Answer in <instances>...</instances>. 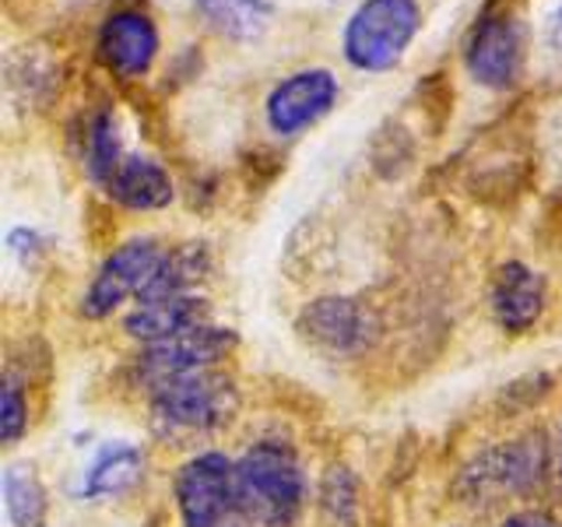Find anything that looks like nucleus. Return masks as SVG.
Returning a JSON list of instances; mask_svg holds the SVG:
<instances>
[{
	"label": "nucleus",
	"instance_id": "3",
	"mask_svg": "<svg viewBox=\"0 0 562 527\" xmlns=\"http://www.w3.org/2000/svg\"><path fill=\"white\" fill-rule=\"evenodd\" d=\"M418 29L422 8L415 0H362L351 11L341 35L345 60L356 70H369V75L394 70L404 60Z\"/></svg>",
	"mask_w": 562,
	"mask_h": 527
},
{
	"label": "nucleus",
	"instance_id": "9",
	"mask_svg": "<svg viewBox=\"0 0 562 527\" xmlns=\"http://www.w3.org/2000/svg\"><path fill=\"white\" fill-rule=\"evenodd\" d=\"M334 102H338V78L327 67H306L271 88L263 102V120L271 134L295 137L321 123L334 110Z\"/></svg>",
	"mask_w": 562,
	"mask_h": 527
},
{
	"label": "nucleus",
	"instance_id": "11",
	"mask_svg": "<svg viewBox=\"0 0 562 527\" xmlns=\"http://www.w3.org/2000/svg\"><path fill=\"white\" fill-rule=\"evenodd\" d=\"M299 330H303L313 345H321L327 351H356L373 338L376 321L359 299L324 295V299H313L303 310Z\"/></svg>",
	"mask_w": 562,
	"mask_h": 527
},
{
	"label": "nucleus",
	"instance_id": "14",
	"mask_svg": "<svg viewBox=\"0 0 562 527\" xmlns=\"http://www.w3.org/2000/svg\"><path fill=\"white\" fill-rule=\"evenodd\" d=\"M145 479V450L131 439H113V444L99 447L92 464L81 471L78 492L85 500H116Z\"/></svg>",
	"mask_w": 562,
	"mask_h": 527
},
{
	"label": "nucleus",
	"instance_id": "22",
	"mask_svg": "<svg viewBox=\"0 0 562 527\" xmlns=\"http://www.w3.org/2000/svg\"><path fill=\"white\" fill-rule=\"evenodd\" d=\"M11 250L14 254H40L43 250V236L40 233H32V228H14V233H11Z\"/></svg>",
	"mask_w": 562,
	"mask_h": 527
},
{
	"label": "nucleus",
	"instance_id": "17",
	"mask_svg": "<svg viewBox=\"0 0 562 527\" xmlns=\"http://www.w3.org/2000/svg\"><path fill=\"white\" fill-rule=\"evenodd\" d=\"M46 485L32 464L4 468V509L11 527H43L46 517Z\"/></svg>",
	"mask_w": 562,
	"mask_h": 527
},
{
	"label": "nucleus",
	"instance_id": "1",
	"mask_svg": "<svg viewBox=\"0 0 562 527\" xmlns=\"http://www.w3.org/2000/svg\"><path fill=\"white\" fill-rule=\"evenodd\" d=\"M236 500L250 527H292L306 506V471L281 439H260L236 457Z\"/></svg>",
	"mask_w": 562,
	"mask_h": 527
},
{
	"label": "nucleus",
	"instance_id": "20",
	"mask_svg": "<svg viewBox=\"0 0 562 527\" xmlns=\"http://www.w3.org/2000/svg\"><path fill=\"white\" fill-rule=\"evenodd\" d=\"M25 429H29V401L22 391V380L4 377V391H0V439L4 444H18Z\"/></svg>",
	"mask_w": 562,
	"mask_h": 527
},
{
	"label": "nucleus",
	"instance_id": "12",
	"mask_svg": "<svg viewBox=\"0 0 562 527\" xmlns=\"http://www.w3.org/2000/svg\"><path fill=\"white\" fill-rule=\"evenodd\" d=\"M211 321V306L201 292H176V295H145L123 321V330L140 345L166 341L172 334H183L198 324Z\"/></svg>",
	"mask_w": 562,
	"mask_h": 527
},
{
	"label": "nucleus",
	"instance_id": "16",
	"mask_svg": "<svg viewBox=\"0 0 562 527\" xmlns=\"http://www.w3.org/2000/svg\"><path fill=\"white\" fill-rule=\"evenodd\" d=\"M193 8L228 43H257L274 18L271 0H193Z\"/></svg>",
	"mask_w": 562,
	"mask_h": 527
},
{
	"label": "nucleus",
	"instance_id": "21",
	"mask_svg": "<svg viewBox=\"0 0 562 527\" xmlns=\"http://www.w3.org/2000/svg\"><path fill=\"white\" fill-rule=\"evenodd\" d=\"M499 527H559V520L552 514H544V509H517Z\"/></svg>",
	"mask_w": 562,
	"mask_h": 527
},
{
	"label": "nucleus",
	"instance_id": "7",
	"mask_svg": "<svg viewBox=\"0 0 562 527\" xmlns=\"http://www.w3.org/2000/svg\"><path fill=\"white\" fill-rule=\"evenodd\" d=\"M236 330L233 327H218V324H198L183 334H172L166 341L155 345H140L134 373L137 380L155 391L158 383L187 377V373H201V369H215L222 366L225 356H233L236 348Z\"/></svg>",
	"mask_w": 562,
	"mask_h": 527
},
{
	"label": "nucleus",
	"instance_id": "19",
	"mask_svg": "<svg viewBox=\"0 0 562 527\" xmlns=\"http://www.w3.org/2000/svg\"><path fill=\"white\" fill-rule=\"evenodd\" d=\"M321 506L330 514V520L351 524L359 506V482L348 468H327L324 485H321Z\"/></svg>",
	"mask_w": 562,
	"mask_h": 527
},
{
	"label": "nucleus",
	"instance_id": "6",
	"mask_svg": "<svg viewBox=\"0 0 562 527\" xmlns=\"http://www.w3.org/2000/svg\"><path fill=\"white\" fill-rule=\"evenodd\" d=\"M169 246H162L155 236H134L120 243L116 250L99 264L92 285L85 289L81 313L88 321H102V316L116 313L127 299H140L162 268Z\"/></svg>",
	"mask_w": 562,
	"mask_h": 527
},
{
	"label": "nucleus",
	"instance_id": "8",
	"mask_svg": "<svg viewBox=\"0 0 562 527\" xmlns=\"http://www.w3.org/2000/svg\"><path fill=\"white\" fill-rule=\"evenodd\" d=\"M464 67L492 92H506L517 85L524 70V29L514 11L488 4L479 14L464 40Z\"/></svg>",
	"mask_w": 562,
	"mask_h": 527
},
{
	"label": "nucleus",
	"instance_id": "24",
	"mask_svg": "<svg viewBox=\"0 0 562 527\" xmlns=\"http://www.w3.org/2000/svg\"><path fill=\"white\" fill-rule=\"evenodd\" d=\"M559 474H562V468H559Z\"/></svg>",
	"mask_w": 562,
	"mask_h": 527
},
{
	"label": "nucleus",
	"instance_id": "18",
	"mask_svg": "<svg viewBox=\"0 0 562 527\" xmlns=\"http://www.w3.org/2000/svg\"><path fill=\"white\" fill-rule=\"evenodd\" d=\"M123 158L127 155H123V145H120V123L113 110H99L88 120V131H85V169L95 183L105 187Z\"/></svg>",
	"mask_w": 562,
	"mask_h": 527
},
{
	"label": "nucleus",
	"instance_id": "15",
	"mask_svg": "<svg viewBox=\"0 0 562 527\" xmlns=\"http://www.w3.org/2000/svg\"><path fill=\"white\" fill-rule=\"evenodd\" d=\"M105 193L127 211H158L172 201V176L155 162V158L127 155L120 169L110 176Z\"/></svg>",
	"mask_w": 562,
	"mask_h": 527
},
{
	"label": "nucleus",
	"instance_id": "13",
	"mask_svg": "<svg viewBox=\"0 0 562 527\" xmlns=\"http://www.w3.org/2000/svg\"><path fill=\"white\" fill-rule=\"evenodd\" d=\"M488 306L496 324L509 334L531 330L544 313V278L520 260H506L492 278Z\"/></svg>",
	"mask_w": 562,
	"mask_h": 527
},
{
	"label": "nucleus",
	"instance_id": "23",
	"mask_svg": "<svg viewBox=\"0 0 562 527\" xmlns=\"http://www.w3.org/2000/svg\"><path fill=\"white\" fill-rule=\"evenodd\" d=\"M552 35H555V46L562 49V4H559V11H555V32H552Z\"/></svg>",
	"mask_w": 562,
	"mask_h": 527
},
{
	"label": "nucleus",
	"instance_id": "4",
	"mask_svg": "<svg viewBox=\"0 0 562 527\" xmlns=\"http://www.w3.org/2000/svg\"><path fill=\"white\" fill-rule=\"evenodd\" d=\"M549 471V444L541 433H524L509 444L482 450L461 471V496L468 503H496L503 496H524L541 485Z\"/></svg>",
	"mask_w": 562,
	"mask_h": 527
},
{
	"label": "nucleus",
	"instance_id": "2",
	"mask_svg": "<svg viewBox=\"0 0 562 527\" xmlns=\"http://www.w3.org/2000/svg\"><path fill=\"white\" fill-rule=\"evenodd\" d=\"M148 412L151 429L158 436L183 444V439L207 436L228 426L239 412V391L236 380L215 366L158 383L155 391H148Z\"/></svg>",
	"mask_w": 562,
	"mask_h": 527
},
{
	"label": "nucleus",
	"instance_id": "5",
	"mask_svg": "<svg viewBox=\"0 0 562 527\" xmlns=\"http://www.w3.org/2000/svg\"><path fill=\"white\" fill-rule=\"evenodd\" d=\"M172 492L183 527H250L236 500V461L218 450L193 453L176 471Z\"/></svg>",
	"mask_w": 562,
	"mask_h": 527
},
{
	"label": "nucleus",
	"instance_id": "10",
	"mask_svg": "<svg viewBox=\"0 0 562 527\" xmlns=\"http://www.w3.org/2000/svg\"><path fill=\"white\" fill-rule=\"evenodd\" d=\"M95 53L110 75L134 81L145 78L158 57V29L148 11L116 8L102 18L95 35Z\"/></svg>",
	"mask_w": 562,
	"mask_h": 527
}]
</instances>
